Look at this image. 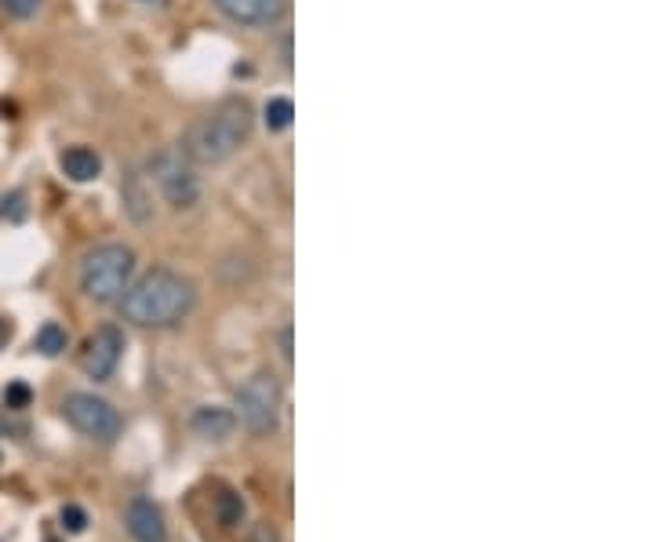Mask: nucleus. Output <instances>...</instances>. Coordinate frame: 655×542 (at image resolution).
<instances>
[{
    "instance_id": "10",
    "label": "nucleus",
    "mask_w": 655,
    "mask_h": 542,
    "mask_svg": "<svg viewBox=\"0 0 655 542\" xmlns=\"http://www.w3.org/2000/svg\"><path fill=\"white\" fill-rule=\"evenodd\" d=\"M58 164H62L66 179H73V182H95L102 175V157L95 150H88V146H69L58 157Z\"/></svg>"
},
{
    "instance_id": "15",
    "label": "nucleus",
    "mask_w": 655,
    "mask_h": 542,
    "mask_svg": "<svg viewBox=\"0 0 655 542\" xmlns=\"http://www.w3.org/2000/svg\"><path fill=\"white\" fill-rule=\"evenodd\" d=\"M62 528L73 532V536H80V532L88 528V514H84L77 503H66V506H62Z\"/></svg>"
},
{
    "instance_id": "8",
    "label": "nucleus",
    "mask_w": 655,
    "mask_h": 542,
    "mask_svg": "<svg viewBox=\"0 0 655 542\" xmlns=\"http://www.w3.org/2000/svg\"><path fill=\"white\" fill-rule=\"evenodd\" d=\"M215 7L237 26H277L288 15V0H215Z\"/></svg>"
},
{
    "instance_id": "3",
    "label": "nucleus",
    "mask_w": 655,
    "mask_h": 542,
    "mask_svg": "<svg viewBox=\"0 0 655 542\" xmlns=\"http://www.w3.org/2000/svg\"><path fill=\"white\" fill-rule=\"evenodd\" d=\"M135 270V252L124 248V245H99L88 259H84V270H80V287L88 298L95 302H113Z\"/></svg>"
},
{
    "instance_id": "20",
    "label": "nucleus",
    "mask_w": 655,
    "mask_h": 542,
    "mask_svg": "<svg viewBox=\"0 0 655 542\" xmlns=\"http://www.w3.org/2000/svg\"><path fill=\"white\" fill-rule=\"evenodd\" d=\"M7 339H11V328H7V324H4V320H0V349H4V346H7Z\"/></svg>"
},
{
    "instance_id": "17",
    "label": "nucleus",
    "mask_w": 655,
    "mask_h": 542,
    "mask_svg": "<svg viewBox=\"0 0 655 542\" xmlns=\"http://www.w3.org/2000/svg\"><path fill=\"white\" fill-rule=\"evenodd\" d=\"M29 397H33V393H29L26 382H7V390H4V408H15V412H18V408L29 404Z\"/></svg>"
},
{
    "instance_id": "5",
    "label": "nucleus",
    "mask_w": 655,
    "mask_h": 542,
    "mask_svg": "<svg viewBox=\"0 0 655 542\" xmlns=\"http://www.w3.org/2000/svg\"><path fill=\"white\" fill-rule=\"evenodd\" d=\"M66 419L73 422V430H80L91 441H113L120 433V415L109 401L95 397V393H69L62 404Z\"/></svg>"
},
{
    "instance_id": "12",
    "label": "nucleus",
    "mask_w": 655,
    "mask_h": 542,
    "mask_svg": "<svg viewBox=\"0 0 655 542\" xmlns=\"http://www.w3.org/2000/svg\"><path fill=\"white\" fill-rule=\"evenodd\" d=\"M263 117H266V128H270V131H288V128H292V120H296V102H292V99H285V95H277V99H270V102H266Z\"/></svg>"
},
{
    "instance_id": "2",
    "label": "nucleus",
    "mask_w": 655,
    "mask_h": 542,
    "mask_svg": "<svg viewBox=\"0 0 655 542\" xmlns=\"http://www.w3.org/2000/svg\"><path fill=\"white\" fill-rule=\"evenodd\" d=\"M252 124H255L252 106L244 99H226L186 131L182 153L193 164H223L248 142Z\"/></svg>"
},
{
    "instance_id": "21",
    "label": "nucleus",
    "mask_w": 655,
    "mask_h": 542,
    "mask_svg": "<svg viewBox=\"0 0 655 542\" xmlns=\"http://www.w3.org/2000/svg\"><path fill=\"white\" fill-rule=\"evenodd\" d=\"M47 542H58V539H47Z\"/></svg>"
},
{
    "instance_id": "14",
    "label": "nucleus",
    "mask_w": 655,
    "mask_h": 542,
    "mask_svg": "<svg viewBox=\"0 0 655 542\" xmlns=\"http://www.w3.org/2000/svg\"><path fill=\"white\" fill-rule=\"evenodd\" d=\"M215 514H219V525L223 528H237L244 521V499L237 492H223L215 499Z\"/></svg>"
},
{
    "instance_id": "1",
    "label": "nucleus",
    "mask_w": 655,
    "mask_h": 542,
    "mask_svg": "<svg viewBox=\"0 0 655 542\" xmlns=\"http://www.w3.org/2000/svg\"><path fill=\"white\" fill-rule=\"evenodd\" d=\"M193 309V284L172 270L142 273L131 287H124L120 313L139 328H172Z\"/></svg>"
},
{
    "instance_id": "6",
    "label": "nucleus",
    "mask_w": 655,
    "mask_h": 542,
    "mask_svg": "<svg viewBox=\"0 0 655 542\" xmlns=\"http://www.w3.org/2000/svg\"><path fill=\"white\" fill-rule=\"evenodd\" d=\"M153 179H157V186L172 208H190L201 197V182H197L193 168L175 153H161L153 161Z\"/></svg>"
},
{
    "instance_id": "9",
    "label": "nucleus",
    "mask_w": 655,
    "mask_h": 542,
    "mask_svg": "<svg viewBox=\"0 0 655 542\" xmlns=\"http://www.w3.org/2000/svg\"><path fill=\"white\" fill-rule=\"evenodd\" d=\"M124 525H128V536L135 542H168L164 514L150 499H131V506L124 514Z\"/></svg>"
},
{
    "instance_id": "18",
    "label": "nucleus",
    "mask_w": 655,
    "mask_h": 542,
    "mask_svg": "<svg viewBox=\"0 0 655 542\" xmlns=\"http://www.w3.org/2000/svg\"><path fill=\"white\" fill-rule=\"evenodd\" d=\"M0 4H4V11L15 15V18H33L44 0H0Z\"/></svg>"
},
{
    "instance_id": "7",
    "label": "nucleus",
    "mask_w": 655,
    "mask_h": 542,
    "mask_svg": "<svg viewBox=\"0 0 655 542\" xmlns=\"http://www.w3.org/2000/svg\"><path fill=\"white\" fill-rule=\"evenodd\" d=\"M120 357H124V335H120V328L102 324V328L84 342V349H80V368H84V375H91L95 382H106V379L117 371Z\"/></svg>"
},
{
    "instance_id": "4",
    "label": "nucleus",
    "mask_w": 655,
    "mask_h": 542,
    "mask_svg": "<svg viewBox=\"0 0 655 542\" xmlns=\"http://www.w3.org/2000/svg\"><path fill=\"white\" fill-rule=\"evenodd\" d=\"M237 415L252 433H270L277 430L281 415V386L270 371H255L241 390H237Z\"/></svg>"
},
{
    "instance_id": "13",
    "label": "nucleus",
    "mask_w": 655,
    "mask_h": 542,
    "mask_svg": "<svg viewBox=\"0 0 655 542\" xmlns=\"http://www.w3.org/2000/svg\"><path fill=\"white\" fill-rule=\"evenodd\" d=\"M66 328L62 324H55V320H47L40 331H36V339H33V346L44 353V357H58L62 349H66Z\"/></svg>"
},
{
    "instance_id": "19",
    "label": "nucleus",
    "mask_w": 655,
    "mask_h": 542,
    "mask_svg": "<svg viewBox=\"0 0 655 542\" xmlns=\"http://www.w3.org/2000/svg\"><path fill=\"white\" fill-rule=\"evenodd\" d=\"M248 542H281V536H277L274 525H255L252 536H248Z\"/></svg>"
},
{
    "instance_id": "16",
    "label": "nucleus",
    "mask_w": 655,
    "mask_h": 542,
    "mask_svg": "<svg viewBox=\"0 0 655 542\" xmlns=\"http://www.w3.org/2000/svg\"><path fill=\"white\" fill-rule=\"evenodd\" d=\"M0 215L11 219V223H22V219H26V197H22V193H7V197L0 201Z\"/></svg>"
},
{
    "instance_id": "11",
    "label": "nucleus",
    "mask_w": 655,
    "mask_h": 542,
    "mask_svg": "<svg viewBox=\"0 0 655 542\" xmlns=\"http://www.w3.org/2000/svg\"><path fill=\"white\" fill-rule=\"evenodd\" d=\"M234 426H237V415L230 408L208 404V408H197V415H193V430L208 441H226L234 433Z\"/></svg>"
}]
</instances>
